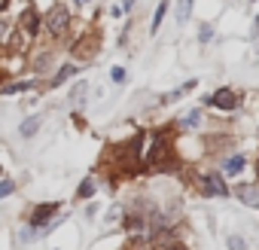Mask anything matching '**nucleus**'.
Listing matches in <instances>:
<instances>
[{
    "mask_svg": "<svg viewBox=\"0 0 259 250\" xmlns=\"http://www.w3.org/2000/svg\"><path fill=\"white\" fill-rule=\"evenodd\" d=\"M67 25H70V13H67L64 7H52L49 16H46V31H49L52 37H61V34L67 31Z\"/></svg>",
    "mask_w": 259,
    "mask_h": 250,
    "instance_id": "f257e3e1",
    "label": "nucleus"
},
{
    "mask_svg": "<svg viewBox=\"0 0 259 250\" xmlns=\"http://www.w3.org/2000/svg\"><path fill=\"white\" fill-rule=\"evenodd\" d=\"M210 104H213V107H220V110H235V107H238V101H235V95H232L229 89H220V92H213Z\"/></svg>",
    "mask_w": 259,
    "mask_h": 250,
    "instance_id": "f03ea898",
    "label": "nucleus"
},
{
    "mask_svg": "<svg viewBox=\"0 0 259 250\" xmlns=\"http://www.w3.org/2000/svg\"><path fill=\"white\" fill-rule=\"evenodd\" d=\"M204 189L213 192V195H223V198L229 195V186H226V180H223L220 174H207V177H204Z\"/></svg>",
    "mask_w": 259,
    "mask_h": 250,
    "instance_id": "7ed1b4c3",
    "label": "nucleus"
},
{
    "mask_svg": "<svg viewBox=\"0 0 259 250\" xmlns=\"http://www.w3.org/2000/svg\"><path fill=\"white\" fill-rule=\"evenodd\" d=\"M55 211H58V204H40V207L31 214V226H37V229H40V226H46V220H52V214H55Z\"/></svg>",
    "mask_w": 259,
    "mask_h": 250,
    "instance_id": "20e7f679",
    "label": "nucleus"
},
{
    "mask_svg": "<svg viewBox=\"0 0 259 250\" xmlns=\"http://www.w3.org/2000/svg\"><path fill=\"white\" fill-rule=\"evenodd\" d=\"M238 198L247 207H259V186H238Z\"/></svg>",
    "mask_w": 259,
    "mask_h": 250,
    "instance_id": "39448f33",
    "label": "nucleus"
},
{
    "mask_svg": "<svg viewBox=\"0 0 259 250\" xmlns=\"http://www.w3.org/2000/svg\"><path fill=\"white\" fill-rule=\"evenodd\" d=\"M150 165H162V159H165V138L162 135H156L153 138V150H150Z\"/></svg>",
    "mask_w": 259,
    "mask_h": 250,
    "instance_id": "423d86ee",
    "label": "nucleus"
},
{
    "mask_svg": "<svg viewBox=\"0 0 259 250\" xmlns=\"http://www.w3.org/2000/svg\"><path fill=\"white\" fill-rule=\"evenodd\" d=\"M40 122H43V116H28L25 122H22V138H34L37 132H40Z\"/></svg>",
    "mask_w": 259,
    "mask_h": 250,
    "instance_id": "0eeeda50",
    "label": "nucleus"
},
{
    "mask_svg": "<svg viewBox=\"0 0 259 250\" xmlns=\"http://www.w3.org/2000/svg\"><path fill=\"white\" fill-rule=\"evenodd\" d=\"M177 25H186L189 16H192V0H177Z\"/></svg>",
    "mask_w": 259,
    "mask_h": 250,
    "instance_id": "6e6552de",
    "label": "nucleus"
},
{
    "mask_svg": "<svg viewBox=\"0 0 259 250\" xmlns=\"http://www.w3.org/2000/svg\"><path fill=\"white\" fill-rule=\"evenodd\" d=\"M22 31L31 37L34 31H37V13L34 10H28V13H22Z\"/></svg>",
    "mask_w": 259,
    "mask_h": 250,
    "instance_id": "1a4fd4ad",
    "label": "nucleus"
},
{
    "mask_svg": "<svg viewBox=\"0 0 259 250\" xmlns=\"http://www.w3.org/2000/svg\"><path fill=\"white\" fill-rule=\"evenodd\" d=\"M165 13H168V0H159V7H156V16H153V28H150L153 34L162 28V19H165Z\"/></svg>",
    "mask_w": 259,
    "mask_h": 250,
    "instance_id": "9d476101",
    "label": "nucleus"
},
{
    "mask_svg": "<svg viewBox=\"0 0 259 250\" xmlns=\"http://www.w3.org/2000/svg\"><path fill=\"white\" fill-rule=\"evenodd\" d=\"M192 89H195V79H189L186 86H180V89H174L171 95H165V104H174L177 98H183V95H186V92H192Z\"/></svg>",
    "mask_w": 259,
    "mask_h": 250,
    "instance_id": "9b49d317",
    "label": "nucleus"
},
{
    "mask_svg": "<svg viewBox=\"0 0 259 250\" xmlns=\"http://www.w3.org/2000/svg\"><path fill=\"white\" fill-rule=\"evenodd\" d=\"M73 73H76V64H64V67L58 70V76L52 79V89H55V86H61V82H67V76H73Z\"/></svg>",
    "mask_w": 259,
    "mask_h": 250,
    "instance_id": "f8f14e48",
    "label": "nucleus"
},
{
    "mask_svg": "<svg viewBox=\"0 0 259 250\" xmlns=\"http://www.w3.org/2000/svg\"><path fill=\"white\" fill-rule=\"evenodd\" d=\"M85 95H89V82H76L73 92H70V101H73V104H82Z\"/></svg>",
    "mask_w": 259,
    "mask_h": 250,
    "instance_id": "ddd939ff",
    "label": "nucleus"
},
{
    "mask_svg": "<svg viewBox=\"0 0 259 250\" xmlns=\"http://www.w3.org/2000/svg\"><path fill=\"white\" fill-rule=\"evenodd\" d=\"M244 168V156H232V159H226V174H238Z\"/></svg>",
    "mask_w": 259,
    "mask_h": 250,
    "instance_id": "4468645a",
    "label": "nucleus"
},
{
    "mask_svg": "<svg viewBox=\"0 0 259 250\" xmlns=\"http://www.w3.org/2000/svg\"><path fill=\"white\" fill-rule=\"evenodd\" d=\"M198 122H201V113H198V110H192V113H186V116L180 119V125H183V129H195Z\"/></svg>",
    "mask_w": 259,
    "mask_h": 250,
    "instance_id": "2eb2a0df",
    "label": "nucleus"
},
{
    "mask_svg": "<svg viewBox=\"0 0 259 250\" xmlns=\"http://www.w3.org/2000/svg\"><path fill=\"white\" fill-rule=\"evenodd\" d=\"M119 217H122V207H119V204H113V207L107 211V226H116V223H119Z\"/></svg>",
    "mask_w": 259,
    "mask_h": 250,
    "instance_id": "dca6fc26",
    "label": "nucleus"
},
{
    "mask_svg": "<svg viewBox=\"0 0 259 250\" xmlns=\"http://www.w3.org/2000/svg\"><path fill=\"white\" fill-rule=\"evenodd\" d=\"M226 244H229V250H247V244H244V238H241V235H229V241H226Z\"/></svg>",
    "mask_w": 259,
    "mask_h": 250,
    "instance_id": "f3484780",
    "label": "nucleus"
},
{
    "mask_svg": "<svg viewBox=\"0 0 259 250\" xmlns=\"http://www.w3.org/2000/svg\"><path fill=\"white\" fill-rule=\"evenodd\" d=\"M95 192V180L89 177V180H82V186H79V198H89Z\"/></svg>",
    "mask_w": 259,
    "mask_h": 250,
    "instance_id": "a211bd4d",
    "label": "nucleus"
},
{
    "mask_svg": "<svg viewBox=\"0 0 259 250\" xmlns=\"http://www.w3.org/2000/svg\"><path fill=\"white\" fill-rule=\"evenodd\" d=\"M198 28H201V31H198V40H201V43H207V40L213 37V28H210V25H198Z\"/></svg>",
    "mask_w": 259,
    "mask_h": 250,
    "instance_id": "6ab92c4d",
    "label": "nucleus"
},
{
    "mask_svg": "<svg viewBox=\"0 0 259 250\" xmlns=\"http://www.w3.org/2000/svg\"><path fill=\"white\" fill-rule=\"evenodd\" d=\"M28 86H31V82H10V86H4V92H7V95H13V92H25Z\"/></svg>",
    "mask_w": 259,
    "mask_h": 250,
    "instance_id": "aec40b11",
    "label": "nucleus"
},
{
    "mask_svg": "<svg viewBox=\"0 0 259 250\" xmlns=\"http://www.w3.org/2000/svg\"><path fill=\"white\" fill-rule=\"evenodd\" d=\"M13 189H16V183H13V180H4V183H0V201H4Z\"/></svg>",
    "mask_w": 259,
    "mask_h": 250,
    "instance_id": "412c9836",
    "label": "nucleus"
},
{
    "mask_svg": "<svg viewBox=\"0 0 259 250\" xmlns=\"http://www.w3.org/2000/svg\"><path fill=\"white\" fill-rule=\"evenodd\" d=\"M110 76H113V82H125V70H122V67H113Z\"/></svg>",
    "mask_w": 259,
    "mask_h": 250,
    "instance_id": "4be33fe9",
    "label": "nucleus"
},
{
    "mask_svg": "<svg viewBox=\"0 0 259 250\" xmlns=\"http://www.w3.org/2000/svg\"><path fill=\"white\" fill-rule=\"evenodd\" d=\"M7 34H10V25H7V22H0V40H4Z\"/></svg>",
    "mask_w": 259,
    "mask_h": 250,
    "instance_id": "5701e85b",
    "label": "nucleus"
},
{
    "mask_svg": "<svg viewBox=\"0 0 259 250\" xmlns=\"http://www.w3.org/2000/svg\"><path fill=\"white\" fill-rule=\"evenodd\" d=\"M165 250H183V244H168Z\"/></svg>",
    "mask_w": 259,
    "mask_h": 250,
    "instance_id": "b1692460",
    "label": "nucleus"
},
{
    "mask_svg": "<svg viewBox=\"0 0 259 250\" xmlns=\"http://www.w3.org/2000/svg\"><path fill=\"white\" fill-rule=\"evenodd\" d=\"M7 10V0H0V13H4Z\"/></svg>",
    "mask_w": 259,
    "mask_h": 250,
    "instance_id": "393cba45",
    "label": "nucleus"
},
{
    "mask_svg": "<svg viewBox=\"0 0 259 250\" xmlns=\"http://www.w3.org/2000/svg\"><path fill=\"white\" fill-rule=\"evenodd\" d=\"M76 4H85V0H76Z\"/></svg>",
    "mask_w": 259,
    "mask_h": 250,
    "instance_id": "a878e982",
    "label": "nucleus"
}]
</instances>
